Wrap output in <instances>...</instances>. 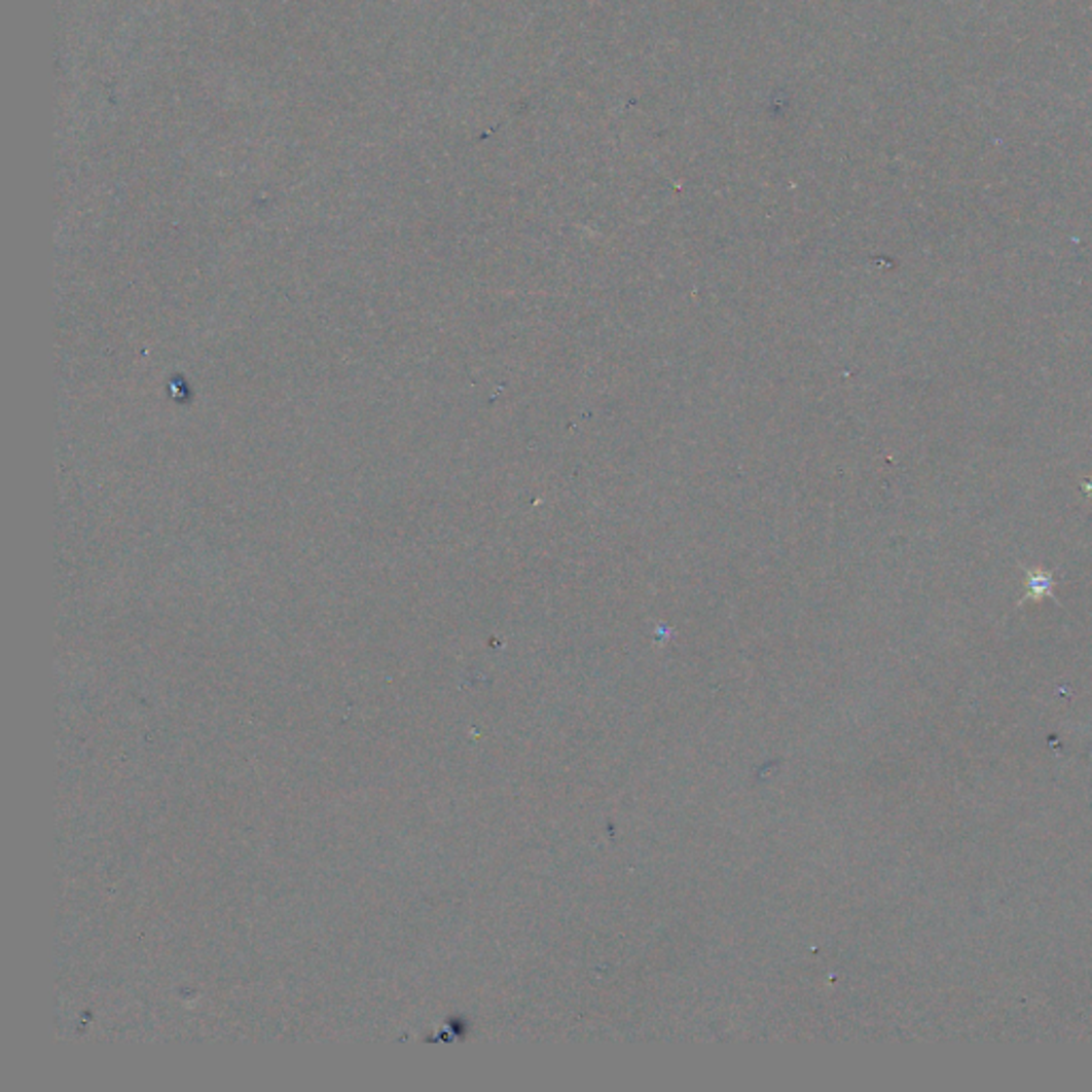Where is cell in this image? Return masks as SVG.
Wrapping results in <instances>:
<instances>
[{"label": "cell", "mask_w": 1092, "mask_h": 1092, "mask_svg": "<svg viewBox=\"0 0 1092 1092\" xmlns=\"http://www.w3.org/2000/svg\"><path fill=\"white\" fill-rule=\"evenodd\" d=\"M1028 587H1030V593L1034 595H1046L1052 591V579L1048 577V574H1032L1030 581H1028Z\"/></svg>", "instance_id": "obj_1"}]
</instances>
